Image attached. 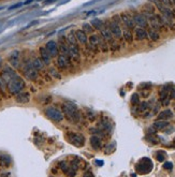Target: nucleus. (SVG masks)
<instances>
[{
    "label": "nucleus",
    "instance_id": "obj_23",
    "mask_svg": "<svg viewBox=\"0 0 175 177\" xmlns=\"http://www.w3.org/2000/svg\"><path fill=\"white\" fill-rule=\"evenodd\" d=\"M173 117V113L171 110H165V111L161 112L158 115V120H165V119H170Z\"/></svg>",
    "mask_w": 175,
    "mask_h": 177
},
{
    "label": "nucleus",
    "instance_id": "obj_39",
    "mask_svg": "<svg viewBox=\"0 0 175 177\" xmlns=\"http://www.w3.org/2000/svg\"><path fill=\"white\" fill-rule=\"evenodd\" d=\"M160 1L165 5V7L169 8V9H171V8L173 7V3H172V1H171V0H160Z\"/></svg>",
    "mask_w": 175,
    "mask_h": 177
},
{
    "label": "nucleus",
    "instance_id": "obj_40",
    "mask_svg": "<svg viewBox=\"0 0 175 177\" xmlns=\"http://www.w3.org/2000/svg\"><path fill=\"white\" fill-rule=\"evenodd\" d=\"M60 49L62 51V53H66V55L67 54H69V46H67V45H64V44H60Z\"/></svg>",
    "mask_w": 175,
    "mask_h": 177
},
{
    "label": "nucleus",
    "instance_id": "obj_41",
    "mask_svg": "<svg viewBox=\"0 0 175 177\" xmlns=\"http://www.w3.org/2000/svg\"><path fill=\"white\" fill-rule=\"evenodd\" d=\"M49 74H52L55 79H61V76H60L59 74L56 73V70H55V69H51V70H49Z\"/></svg>",
    "mask_w": 175,
    "mask_h": 177
},
{
    "label": "nucleus",
    "instance_id": "obj_42",
    "mask_svg": "<svg viewBox=\"0 0 175 177\" xmlns=\"http://www.w3.org/2000/svg\"><path fill=\"white\" fill-rule=\"evenodd\" d=\"M163 169H165V170H172L173 169V163L172 162H165L164 164H163Z\"/></svg>",
    "mask_w": 175,
    "mask_h": 177
},
{
    "label": "nucleus",
    "instance_id": "obj_16",
    "mask_svg": "<svg viewBox=\"0 0 175 177\" xmlns=\"http://www.w3.org/2000/svg\"><path fill=\"white\" fill-rule=\"evenodd\" d=\"M75 37H77V40L82 43V44H86L87 42H88V37H87L86 32H84L83 30L79 29L75 31Z\"/></svg>",
    "mask_w": 175,
    "mask_h": 177
},
{
    "label": "nucleus",
    "instance_id": "obj_34",
    "mask_svg": "<svg viewBox=\"0 0 175 177\" xmlns=\"http://www.w3.org/2000/svg\"><path fill=\"white\" fill-rule=\"evenodd\" d=\"M131 103H132V105H138L140 103V97H139L138 94L132 95V97H131Z\"/></svg>",
    "mask_w": 175,
    "mask_h": 177
},
{
    "label": "nucleus",
    "instance_id": "obj_33",
    "mask_svg": "<svg viewBox=\"0 0 175 177\" xmlns=\"http://www.w3.org/2000/svg\"><path fill=\"white\" fill-rule=\"evenodd\" d=\"M83 31L84 32H89V33H91V32L94 31V28H92V26H91L90 24H87V23H84L83 24Z\"/></svg>",
    "mask_w": 175,
    "mask_h": 177
},
{
    "label": "nucleus",
    "instance_id": "obj_35",
    "mask_svg": "<svg viewBox=\"0 0 175 177\" xmlns=\"http://www.w3.org/2000/svg\"><path fill=\"white\" fill-rule=\"evenodd\" d=\"M156 158H157V160L159 162H162L165 159V154L163 153V151H158V153L156 154Z\"/></svg>",
    "mask_w": 175,
    "mask_h": 177
},
{
    "label": "nucleus",
    "instance_id": "obj_1",
    "mask_svg": "<svg viewBox=\"0 0 175 177\" xmlns=\"http://www.w3.org/2000/svg\"><path fill=\"white\" fill-rule=\"evenodd\" d=\"M7 86H8L9 92H10L11 95L16 96V95H18L20 92H22L23 89L26 86V84H25V81L22 77L18 76V75H15V76L7 84Z\"/></svg>",
    "mask_w": 175,
    "mask_h": 177
},
{
    "label": "nucleus",
    "instance_id": "obj_32",
    "mask_svg": "<svg viewBox=\"0 0 175 177\" xmlns=\"http://www.w3.org/2000/svg\"><path fill=\"white\" fill-rule=\"evenodd\" d=\"M123 38H125V40H126L127 42H132V40H133V37H132V35H131V32L129 31V30H125V31L123 32Z\"/></svg>",
    "mask_w": 175,
    "mask_h": 177
},
{
    "label": "nucleus",
    "instance_id": "obj_28",
    "mask_svg": "<svg viewBox=\"0 0 175 177\" xmlns=\"http://www.w3.org/2000/svg\"><path fill=\"white\" fill-rule=\"evenodd\" d=\"M147 36L151 38L153 41H158V40H159V38H160V36H159V33H158L157 30H154V29H152V28L148 30Z\"/></svg>",
    "mask_w": 175,
    "mask_h": 177
},
{
    "label": "nucleus",
    "instance_id": "obj_37",
    "mask_svg": "<svg viewBox=\"0 0 175 177\" xmlns=\"http://www.w3.org/2000/svg\"><path fill=\"white\" fill-rule=\"evenodd\" d=\"M59 167L62 170V172L64 173H66L67 172V170L69 169V166H68V163L66 162V161H61V162H59Z\"/></svg>",
    "mask_w": 175,
    "mask_h": 177
},
{
    "label": "nucleus",
    "instance_id": "obj_47",
    "mask_svg": "<svg viewBox=\"0 0 175 177\" xmlns=\"http://www.w3.org/2000/svg\"><path fill=\"white\" fill-rule=\"evenodd\" d=\"M83 177H94V174H92L91 171H87V172L83 175Z\"/></svg>",
    "mask_w": 175,
    "mask_h": 177
},
{
    "label": "nucleus",
    "instance_id": "obj_51",
    "mask_svg": "<svg viewBox=\"0 0 175 177\" xmlns=\"http://www.w3.org/2000/svg\"><path fill=\"white\" fill-rule=\"evenodd\" d=\"M36 24H38V20H35V22L30 23V24L27 26V28H28V27H31V26H33V25H36Z\"/></svg>",
    "mask_w": 175,
    "mask_h": 177
},
{
    "label": "nucleus",
    "instance_id": "obj_43",
    "mask_svg": "<svg viewBox=\"0 0 175 177\" xmlns=\"http://www.w3.org/2000/svg\"><path fill=\"white\" fill-rule=\"evenodd\" d=\"M151 86H152V84H151V83H144V84H141V85H140V89L143 88V90H144V89H148V88H151Z\"/></svg>",
    "mask_w": 175,
    "mask_h": 177
},
{
    "label": "nucleus",
    "instance_id": "obj_36",
    "mask_svg": "<svg viewBox=\"0 0 175 177\" xmlns=\"http://www.w3.org/2000/svg\"><path fill=\"white\" fill-rule=\"evenodd\" d=\"M64 174H66L68 177H74L75 175H77V171L74 170V169H72V167H71V169L69 167V169L67 170V172L64 173Z\"/></svg>",
    "mask_w": 175,
    "mask_h": 177
},
{
    "label": "nucleus",
    "instance_id": "obj_30",
    "mask_svg": "<svg viewBox=\"0 0 175 177\" xmlns=\"http://www.w3.org/2000/svg\"><path fill=\"white\" fill-rule=\"evenodd\" d=\"M170 87L169 86H164L162 89L160 90V94H159V96H160V100L161 101H163L164 99H167L168 98V96H169V90H170Z\"/></svg>",
    "mask_w": 175,
    "mask_h": 177
},
{
    "label": "nucleus",
    "instance_id": "obj_25",
    "mask_svg": "<svg viewBox=\"0 0 175 177\" xmlns=\"http://www.w3.org/2000/svg\"><path fill=\"white\" fill-rule=\"evenodd\" d=\"M69 55L72 58H79L80 51L77 45H70L69 46Z\"/></svg>",
    "mask_w": 175,
    "mask_h": 177
},
{
    "label": "nucleus",
    "instance_id": "obj_19",
    "mask_svg": "<svg viewBox=\"0 0 175 177\" xmlns=\"http://www.w3.org/2000/svg\"><path fill=\"white\" fill-rule=\"evenodd\" d=\"M136 39L139 40V41H142V40H145L146 38L148 37L147 36V31L143 28H136Z\"/></svg>",
    "mask_w": 175,
    "mask_h": 177
},
{
    "label": "nucleus",
    "instance_id": "obj_48",
    "mask_svg": "<svg viewBox=\"0 0 175 177\" xmlns=\"http://www.w3.org/2000/svg\"><path fill=\"white\" fill-rule=\"evenodd\" d=\"M170 97H171V99H175V88H171Z\"/></svg>",
    "mask_w": 175,
    "mask_h": 177
},
{
    "label": "nucleus",
    "instance_id": "obj_38",
    "mask_svg": "<svg viewBox=\"0 0 175 177\" xmlns=\"http://www.w3.org/2000/svg\"><path fill=\"white\" fill-rule=\"evenodd\" d=\"M147 107H148V104L146 103V102H142V103L140 104V106H139V111L144 112L145 110H147Z\"/></svg>",
    "mask_w": 175,
    "mask_h": 177
},
{
    "label": "nucleus",
    "instance_id": "obj_11",
    "mask_svg": "<svg viewBox=\"0 0 175 177\" xmlns=\"http://www.w3.org/2000/svg\"><path fill=\"white\" fill-rule=\"evenodd\" d=\"M70 64H71V61H70V57L66 54L59 55L58 58H57V64H58V67L61 68V69H66V68H68V67L70 66Z\"/></svg>",
    "mask_w": 175,
    "mask_h": 177
},
{
    "label": "nucleus",
    "instance_id": "obj_17",
    "mask_svg": "<svg viewBox=\"0 0 175 177\" xmlns=\"http://www.w3.org/2000/svg\"><path fill=\"white\" fill-rule=\"evenodd\" d=\"M40 57L41 60L44 62V64H48L51 62V55L47 52V49L45 47H41L40 48Z\"/></svg>",
    "mask_w": 175,
    "mask_h": 177
},
{
    "label": "nucleus",
    "instance_id": "obj_4",
    "mask_svg": "<svg viewBox=\"0 0 175 177\" xmlns=\"http://www.w3.org/2000/svg\"><path fill=\"white\" fill-rule=\"evenodd\" d=\"M136 170L140 174H147L153 170V162L148 158H143L140 162L136 165Z\"/></svg>",
    "mask_w": 175,
    "mask_h": 177
},
{
    "label": "nucleus",
    "instance_id": "obj_52",
    "mask_svg": "<svg viewBox=\"0 0 175 177\" xmlns=\"http://www.w3.org/2000/svg\"><path fill=\"white\" fill-rule=\"evenodd\" d=\"M33 1H35V0H26V1L24 2V5H29V3L33 2Z\"/></svg>",
    "mask_w": 175,
    "mask_h": 177
},
{
    "label": "nucleus",
    "instance_id": "obj_29",
    "mask_svg": "<svg viewBox=\"0 0 175 177\" xmlns=\"http://www.w3.org/2000/svg\"><path fill=\"white\" fill-rule=\"evenodd\" d=\"M67 40H68V42L70 43V45H77V37H75V32L74 31H71L69 33V35L67 36Z\"/></svg>",
    "mask_w": 175,
    "mask_h": 177
},
{
    "label": "nucleus",
    "instance_id": "obj_54",
    "mask_svg": "<svg viewBox=\"0 0 175 177\" xmlns=\"http://www.w3.org/2000/svg\"><path fill=\"white\" fill-rule=\"evenodd\" d=\"M171 1H172V3H173V5H174V7H175V0H171Z\"/></svg>",
    "mask_w": 175,
    "mask_h": 177
},
{
    "label": "nucleus",
    "instance_id": "obj_45",
    "mask_svg": "<svg viewBox=\"0 0 175 177\" xmlns=\"http://www.w3.org/2000/svg\"><path fill=\"white\" fill-rule=\"evenodd\" d=\"M23 5H24V2H18V3H16V5H11V7L9 8V10H14V9H17V8L22 7Z\"/></svg>",
    "mask_w": 175,
    "mask_h": 177
},
{
    "label": "nucleus",
    "instance_id": "obj_49",
    "mask_svg": "<svg viewBox=\"0 0 175 177\" xmlns=\"http://www.w3.org/2000/svg\"><path fill=\"white\" fill-rule=\"evenodd\" d=\"M0 177H10V173H1Z\"/></svg>",
    "mask_w": 175,
    "mask_h": 177
},
{
    "label": "nucleus",
    "instance_id": "obj_46",
    "mask_svg": "<svg viewBox=\"0 0 175 177\" xmlns=\"http://www.w3.org/2000/svg\"><path fill=\"white\" fill-rule=\"evenodd\" d=\"M146 138H147V140H149V142H153V143H155V144H157V143H158L157 138H156L155 136H152V135H147V136H146Z\"/></svg>",
    "mask_w": 175,
    "mask_h": 177
},
{
    "label": "nucleus",
    "instance_id": "obj_22",
    "mask_svg": "<svg viewBox=\"0 0 175 177\" xmlns=\"http://www.w3.org/2000/svg\"><path fill=\"white\" fill-rule=\"evenodd\" d=\"M90 25L92 26L94 29H97V30H102L104 28L103 22H102L101 20H99V18H94V20H91Z\"/></svg>",
    "mask_w": 175,
    "mask_h": 177
},
{
    "label": "nucleus",
    "instance_id": "obj_50",
    "mask_svg": "<svg viewBox=\"0 0 175 177\" xmlns=\"http://www.w3.org/2000/svg\"><path fill=\"white\" fill-rule=\"evenodd\" d=\"M55 1H57V0H45V5H51Z\"/></svg>",
    "mask_w": 175,
    "mask_h": 177
},
{
    "label": "nucleus",
    "instance_id": "obj_10",
    "mask_svg": "<svg viewBox=\"0 0 175 177\" xmlns=\"http://www.w3.org/2000/svg\"><path fill=\"white\" fill-rule=\"evenodd\" d=\"M109 29H110V31L112 32V35L115 38H117V39L121 38V36H123V30L120 29V26H119V24H117V23H115V22L110 23Z\"/></svg>",
    "mask_w": 175,
    "mask_h": 177
},
{
    "label": "nucleus",
    "instance_id": "obj_12",
    "mask_svg": "<svg viewBox=\"0 0 175 177\" xmlns=\"http://www.w3.org/2000/svg\"><path fill=\"white\" fill-rule=\"evenodd\" d=\"M45 48L47 49V52L49 53L51 57H56L58 55V44L55 41H48L45 45Z\"/></svg>",
    "mask_w": 175,
    "mask_h": 177
},
{
    "label": "nucleus",
    "instance_id": "obj_13",
    "mask_svg": "<svg viewBox=\"0 0 175 177\" xmlns=\"http://www.w3.org/2000/svg\"><path fill=\"white\" fill-rule=\"evenodd\" d=\"M9 62L12 67L17 68L20 64V52L18 51H13L9 56Z\"/></svg>",
    "mask_w": 175,
    "mask_h": 177
},
{
    "label": "nucleus",
    "instance_id": "obj_8",
    "mask_svg": "<svg viewBox=\"0 0 175 177\" xmlns=\"http://www.w3.org/2000/svg\"><path fill=\"white\" fill-rule=\"evenodd\" d=\"M24 75L26 76V79L29 81H35L38 77V71L33 68L32 64H27L24 67Z\"/></svg>",
    "mask_w": 175,
    "mask_h": 177
},
{
    "label": "nucleus",
    "instance_id": "obj_26",
    "mask_svg": "<svg viewBox=\"0 0 175 177\" xmlns=\"http://www.w3.org/2000/svg\"><path fill=\"white\" fill-rule=\"evenodd\" d=\"M169 126V123H167L165 120H157L154 123V128L156 130H163Z\"/></svg>",
    "mask_w": 175,
    "mask_h": 177
},
{
    "label": "nucleus",
    "instance_id": "obj_31",
    "mask_svg": "<svg viewBox=\"0 0 175 177\" xmlns=\"http://www.w3.org/2000/svg\"><path fill=\"white\" fill-rule=\"evenodd\" d=\"M99 127H100V129L103 131L111 130V123H110L108 120H102L101 123H100V125H99Z\"/></svg>",
    "mask_w": 175,
    "mask_h": 177
},
{
    "label": "nucleus",
    "instance_id": "obj_3",
    "mask_svg": "<svg viewBox=\"0 0 175 177\" xmlns=\"http://www.w3.org/2000/svg\"><path fill=\"white\" fill-rule=\"evenodd\" d=\"M151 1H153L154 5H155V7L157 8L158 10L160 11L161 15H162L163 17H165L167 20H170V22L174 20L175 15H174V13H173V11L171 10V9H169V8L165 7V5L161 2L160 0H151Z\"/></svg>",
    "mask_w": 175,
    "mask_h": 177
},
{
    "label": "nucleus",
    "instance_id": "obj_6",
    "mask_svg": "<svg viewBox=\"0 0 175 177\" xmlns=\"http://www.w3.org/2000/svg\"><path fill=\"white\" fill-rule=\"evenodd\" d=\"M45 114L46 116L49 118V119H52L54 121H61L64 119V114H62L61 111H59L58 108H55V107H47L45 110Z\"/></svg>",
    "mask_w": 175,
    "mask_h": 177
},
{
    "label": "nucleus",
    "instance_id": "obj_44",
    "mask_svg": "<svg viewBox=\"0 0 175 177\" xmlns=\"http://www.w3.org/2000/svg\"><path fill=\"white\" fill-rule=\"evenodd\" d=\"M112 22H115V23H117V24H119V23L121 22L120 16H119V15H114L113 17H112Z\"/></svg>",
    "mask_w": 175,
    "mask_h": 177
},
{
    "label": "nucleus",
    "instance_id": "obj_5",
    "mask_svg": "<svg viewBox=\"0 0 175 177\" xmlns=\"http://www.w3.org/2000/svg\"><path fill=\"white\" fill-rule=\"evenodd\" d=\"M68 140L70 141L71 144H73L77 147H83L85 145V138L80 133H74V132H69L67 135Z\"/></svg>",
    "mask_w": 175,
    "mask_h": 177
},
{
    "label": "nucleus",
    "instance_id": "obj_15",
    "mask_svg": "<svg viewBox=\"0 0 175 177\" xmlns=\"http://www.w3.org/2000/svg\"><path fill=\"white\" fill-rule=\"evenodd\" d=\"M30 100V95L28 94V92H24V91H22V92H20L18 95H16L15 96V101L17 102V103H28Z\"/></svg>",
    "mask_w": 175,
    "mask_h": 177
},
{
    "label": "nucleus",
    "instance_id": "obj_9",
    "mask_svg": "<svg viewBox=\"0 0 175 177\" xmlns=\"http://www.w3.org/2000/svg\"><path fill=\"white\" fill-rule=\"evenodd\" d=\"M132 20H133V22H134V25L140 26V28H144L148 26V20H146L145 16H144L143 14H141V13H136V14L133 15Z\"/></svg>",
    "mask_w": 175,
    "mask_h": 177
},
{
    "label": "nucleus",
    "instance_id": "obj_53",
    "mask_svg": "<svg viewBox=\"0 0 175 177\" xmlns=\"http://www.w3.org/2000/svg\"><path fill=\"white\" fill-rule=\"evenodd\" d=\"M96 163H97L98 165H103V161H99V160H97Z\"/></svg>",
    "mask_w": 175,
    "mask_h": 177
},
{
    "label": "nucleus",
    "instance_id": "obj_21",
    "mask_svg": "<svg viewBox=\"0 0 175 177\" xmlns=\"http://www.w3.org/2000/svg\"><path fill=\"white\" fill-rule=\"evenodd\" d=\"M88 41H89V43H90V46L92 47V48H95V47H97V46L100 45L101 40H100V37H99V36L91 35L90 37L88 38Z\"/></svg>",
    "mask_w": 175,
    "mask_h": 177
},
{
    "label": "nucleus",
    "instance_id": "obj_2",
    "mask_svg": "<svg viewBox=\"0 0 175 177\" xmlns=\"http://www.w3.org/2000/svg\"><path fill=\"white\" fill-rule=\"evenodd\" d=\"M62 111H64V114L69 118L70 120L75 121V123L79 121L80 113L75 104L71 103V102H66V103L62 104Z\"/></svg>",
    "mask_w": 175,
    "mask_h": 177
},
{
    "label": "nucleus",
    "instance_id": "obj_27",
    "mask_svg": "<svg viewBox=\"0 0 175 177\" xmlns=\"http://www.w3.org/2000/svg\"><path fill=\"white\" fill-rule=\"evenodd\" d=\"M31 64H32V66H33V68H35L37 71H39V70H42L43 67H44V62L41 60V58L33 59V61H32Z\"/></svg>",
    "mask_w": 175,
    "mask_h": 177
},
{
    "label": "nucleus",
    "instance_id": "obj_18",
    "mask_svg": "<svg viewBox=\"0 0 175 177\" xmlns=\"http://www.w3.org/2000/svg\"><path fill=\"white\" fill-rule=\"evenodd\" d=\"M12 163V159L9 155H0V165L2 167H9Z\"/></svg>",
    "mask_w": 175,
    "mask_h": 177
},
{
    "label": "nucleus",
    "instance_id": "obj_24",
    "mask_svg": "<svg viewBox=\"0 0 175 177\" xmlns=\"http://www.w3.org/2000/svg\"><path fill=\"white\" fill-rule=\"evenodd\" d=\"M100 32H101V36L103 38V40H105V41H112L113 40V35H112V32L110 31L109 28L104 27L102 30H100Z\"/></svg>",
    "mask_w": 175,
    "mask_h": 177
},
{
    "label": "nucleus",
    "instance_id": "obj_7",
    "mask_svg": "<svg viewBox=\"0 0 175 177\" xmlns=\"http://www.w3.org/2000/svg\"><path fill=\"white\" fill-rule=\"evenodd\" d=\"M15 75H17V74L15 73L14 70H13L11 67L7 66V67H5L2 69V71H1V79H0V81L8 84Z\"/></svg>",
    "mask_w": 175,
    "mask_h": 177
},
{
    "label": "nucleus",
    "instance_id": "obj_55",
    "mask_svg": "<svg viewBox=\"0 0 175 177\" xmlns=\"http://www.w3.org/2000/svg\"><path fill=\"white\" fill-rule=\"evenodd\" d=\"M0 85H1V81H0Z\"/></svg>",
    "mask_w": 175,
    "mask_h": 177
},
{
    "label": "nucleus",
    "instance_id": "obj_14",
    "mask_svg": "<svg viewBox=\"0 0 175 177\" xmlns=\"http://www.w3.org/2000/svg\"><path fill=\"white\" fill-rule=\"evenodd\" d=\"M120 18H121V22L125 24V26H126L127 28H129V29H133V28H134V22H133L132 17H131L129 14L123 13V14L120 15Z\"/></svg>",
    "mask_w": 175,
    "mask_h": 177
},
{
    "label": "nucleus",
    "instance_id": "obj_20",
    "mask_svg": "<svg viewBox=\"0 0 175 177\" xmlns=\"http://www.w3.org/2000/svg\"><path fill=\"white\" fill-rule=\"evenodd\" d=\"M89 142H90V145L91 147L94 148V149H100L101 148V140L98 138V136L94 135V136H91L90 140H89Z\"/></svg>",
    "mask_w": 175,
    "mask_h": 177
}]
</instances>
